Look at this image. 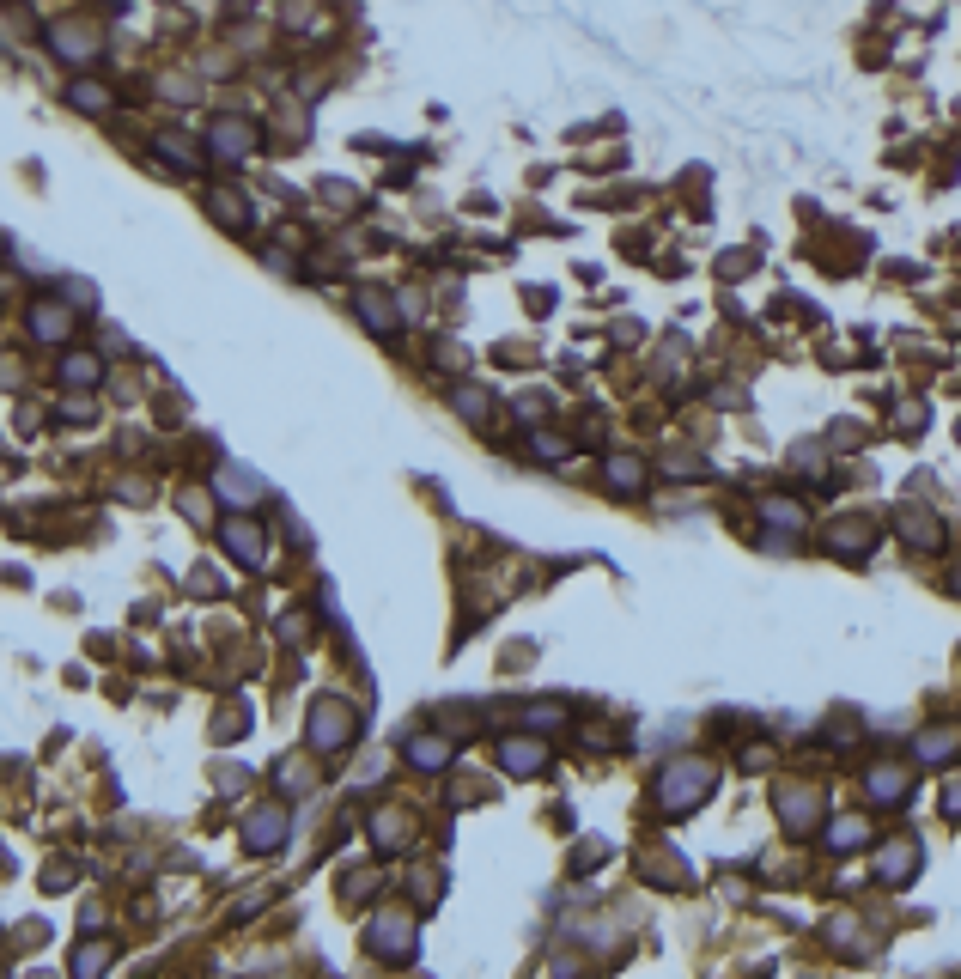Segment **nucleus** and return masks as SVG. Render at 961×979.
<instances>
[{
    "instance_id": "nucleus-1",
    "label": "nucleus",
    "mask_w": 961,
    "mask_h": 979,
    "mask_svg": "<svg viewBox=\"0 0 961 979\" xmlns=\"http://www.w3.org/2000/svg\"><path fill=\"white\" fill-rule=\"evenodd\" d=\"M706 785H712V767L706 761H676L670 773H663V809H670V815L694 809L706 797Z\"/></svg>"
},
{
    "instance_id": "nucleus-2",
    "label": "nucleus",
    "mask_w": 961,
    "mask_h": 979,
    "mask_svg": "<svg viewBox=\"0 0 961 979\" xmlns=\"http://www.w3.org/2000/svg\"><path fill=\"white\" fill-rule=\"evenodd\" d=\"M256 140H262V134H256L250 122H238V116L213 128V146H219V159H250V153H256Z\"/></svg>"
},
{
    "instance_id": "nucleus-3",
    "label": "nucleus",
    "mask_w": 961,
    "mask_h": 979,
    "mask_svg": "<svg viewBox=\"0 0 961 979\" xmlns=\"http://www.w3.org/2000/svg\"><path fill=\"white\" fill-rule=\"evenodd\" d=\"M311 730H317V748H341L347 736H353V712L347 706H317V718H311Z\"/></svg>"
},
{
    "instance_id": "nucleus-4",
    "label": "nucleus",
    "mask_w": 961,
    "mask_h": 979,
    "mask_svg": "<svg viewBox=\"0 0 961 979\" xmlns=\"http://www.w3.org/2000/svg\"><path fill=\"white\" fill-rule=\"evenodd\" d=\"M226 548H232L238 566H262V530H256V523L232 517V523H226Z\"/></svg>"
},
{
    "instance_id": "nucleus-5",
    "label": "nucleus",
    "mask_w": 961,
    "mask_h": 979,
    "mask_svg": "<svg viewBox=\"0 0 961 979\" xmlns=\"http://www.w3.org/2000/svg\"><path fill=\"white\" fill-rule=\"evenodd\" d=\"M961 748V730H949V724H931L925 736H919V761H949Z\"/></svg>"
},
{
    "instance_id": "nucleus-6",
    "label": "nucleus",
    "mask_w": 961,
    "mask_h": 979,
    "mask_svg": "<svg viewBox=\"0 0 961 979\" xmlns=\"http://www.w3.org/2000/svg\"><path fill=\"white\" fill-rule=\"evenodd\" d=\"M372 943H378L384 955H396V961H402V955H408V919H402V913H384V919H378V931H372Z\"/></svg>"
},
{
    "instance_id": "nucleus-7",
    "label": "nucleus",
    "mask_w": 961,
    "mask_h": 979,
    "mask_svg": "<svg viewBox=\"0 0 961 979\" xmlns=\"http://www.w3.org/2000/svg\"><path fill=\"white\" fill-rule=\"evenodd\" d=\"M219 493H226L232 505H256V499H262V481L244 475V469H219Z\"/></svg>"
},
{
    "instance_id": "nucleus-8",
    "label": "nucleus",
    "mask_w": 961,
    "mask_h": 979,
    "mask_svg": "<svg viewBox=\"0 0 961 979\" xmlns=\"http://www.w3.org/2000/svg\"><path fill=\"white\" fill-rule=\"evenodd\" d=\"M499 761H505L511 773H536V767L548 761V748H542V742H505V748H499Z\"/></svg>"
},
{
    "instance_id": "nucleus-9",
    "label": "nucleus",
    "mask_w": 961,
    "mask_h": 979,
    "mask_svg": "<svg viewBox=\"0 0 961 979\" xmlns=\"http://www.w3.org/2000/svg\"><path fill=\"white\" fill-rule=\"evenodd\" d=\"M870 797L876 803H901L907 797V773L901 767H870Z\"/></svg>"
},
{
    "instance_id": "nucleus-10",
    "label": "nucleus",
    "mask_w": 961,
    "mask_h": 979,
    "mask_svg": "<svg viewBox=\"0 0 961 979\" xmlns=\"http://www.w3.org/2000/svg\"><path fill=\"white\" fill-rule=\"evenodd\" d=\"M280 834H286V815H280V809H262V815L250 821V852H268V846H280Z\"/></svg>"
},
{
    "instance_id": "nucleus-11",
    "label": "nucleus",
    "mask_w": 961,
    "mask_h": 979,
    "mask_svg": "<svg viewBox=\"0 0 961 979\" xmlns=\"http://www.w3.org/2000/svg\"><path fill=\"white\" fill-rule=\"evenodd\" d=\"M834 554H846V560L858 554L864 560L870 554V523H834Z\"/></svg>"
},
{
    "instance_id": "nucleus-12",
    "label": "nucleus",
    "mask_w": 961,
    "mask_h": 979,
    "mask_svg": "<svg viewBox=\"0 0 961 979\" xmlns=\"http://www.w3.org/2000/svg\"><path fill=\"white\" fill-rule=\"evenodd\" d=\"M901 530L919 536V548H937V542H943V523H937L931 511H901Z\"/></svg>"
},
{
    "instance_id": "nucleus-13",
    "label": "nucleus",
    "mask_w": 961,
    "mask_h": 979,
    "mask_svg": "<svg viewBox=\"0 0 961 979\" xmlns=\"http://www.w3.org/2000/svg\"><path fill=\"white\" fill-rule=\"evenodd\" d=\"M61 378H67L73 390H92V384H98V359H92V353H67V359H61Z\"/></svg>"
},
{
    "instance_id": "nucleus-14",
    "label": "nucleus",
    "mask_w": 961,
    "mask_h": 979,
    "mask_svg": "<svg viewBox=\"0 0 961 979\" xmlns=\"http://www.w3.org/2000/svg\"><path fill=\"white\" fill-rule=\"evenodd\" d=\"M55 49H67V61H86V55L98 49V37L80 31V25H55Z\"/></svg>"
},
{
    "instance_id": "nucleus-15",
    "label": "nucleus",
    "mask_w": 961,
    "mask_h": 979,
    "mask_svg": "<svg viewBox=\"0 0 961 979\" xmlns=\"http://www.w3.org/2000/svg\"><path fill=\"white\" fill-rule=\"evenodd\" d=\"M359 317H365V323H372L378 335H396V329H402V323H396V311L384 305V298H378V292H365V298H359Z\"/></svg>"
},
{
    "instance_id": "nucleus-16",
    "label": "nucleus",
    "mask_w": 961,
    "mask_h": 979,
    "mask_svg": "<svg viewBox=\"0 0 961 979\" xmlns=\"http://www.w3.org/2000/svg\"><path fill=\"white\" fill-rule=\"evenodd\" d=\"M609 481H615L621 493H639V487H645V463H639V457H609Z\"/></svg>"
},
{
    "instance_id": "nucleus-17",
    "label": "nucleus",
    "mask_w": 961,
    "mask_h": 979,
    "mask_svg": "<svg viewBox=\"0 0 961 979\" xmlns=\"http://www.w3.org/2000/svg\"><path fill=\"white\" fill-rule=\"evenodd\" d=\"M913 864H919V852H913L907 840H895L889 852H882V882H901V876H907Z\"/></svg>"
},
{
    "instance_id": "nucleus-18",
    "label": "nucleus",
    "mask_w": 961,
    "mask_h": 979,
    "mask_svg": "<svg viewBox=\"0 0 961 979\" xmlns=\"http://www.w3.org/2000/svg\"><path fill=\"white\" fill-rule=\"evenodd\" d=\"M870 840V821H858V815H846V821H834V852H852V846H864Z\"/></svg>"
},
{
    "instance_id": "nucleus-19",
    "label": "nucleus",
    "mask_w": 961,
    "mask_h": 979,
    "mask_svg": "<svg viewBox=\"0 0 961 979\" xmlns=\"http://www.w3.org/2000/svg\"><path fill=\"white\" fill-rule=\"evenodd\" d=\"M73 104L98 116V110H110L116 98H110V86H98V80H73Z\"/></svg>"
},
{
    "instance_id": "nucleus-20",
    "label": "nucleus",
    "mask_w": 961,
    "mask_h": 979,
    "mask_svg": "<svg viewBox=\"0 0 961 979\" xmlns=\"http://www.w3.org/2000/svg\"><path fill=\"white\" fill-rule=\"evenodd\" d=\"M159 146H165V159H171V165H177V171H201V153H195V146H189V140H183V134H165V140H159Z\"/></svg>"
},
{
    "instance_id": "nucleus-21",
    "label": "nucleus",
    "mask_w": 961,
    "mask_h": 979,
    "mask_svg": "<svg viewBox=\"0 0 961 979\" xmlns=\"http://www.w3.org/2000/svg\"><path fill=\"white\" fill-rule=\"evenodd\" d=\"M408 761H414V767H445V761H451V742H432V736H426V742L408 748Z\"/></svg>"
},
{
    "instance_id": "nucleus-22",
    "label": "nucleus",
    "mask_w": 961,
    "mask_h": 979,
    "mask_svg": "<svg viewBox=\"0 0 961 979\" xmlns=\"http://www.w3.org/2000/svg\"><path fill=\"white\" fill-rule=\"evenodd\" d=\"M104 961H110V943H92V949H80V955H73V973H80V979H92Z\"/></svg>"
},
{
    "instance_id": "nucleus-23",
    "label": "nucleus",
    "mask_w": 961,
    "mask_h": 979,
    "mask_svg": "<svg viewBox=\"0 0 961 979\" xmlns=\"http://www.w3.org/2000/svg\"><path fill=\"white\" fill-rule=\"evenodd\" d=\"M31 329H37V335H49V341H61V329H67V317H61L55 305H43V311L31 317Z\"/></svg>"
},
{
    "instance_id": "nucleus-24",
    "label": "nucleus",
    "mask_w": 961,
    "mask_h": 979,
    "mask_svg": "<svg viewBox=\"0 0 961 979\" xmlns=\"http://www.w3.org/2000/svg\"><path fill=\"white\" fill-rule=\"evenodd\" d=\"M536 457H542V463H560V457H566V444H560L554 432H536Z\"/></svg>"
},
{
    "instance_id": "nucleus-25",
    "label": "nucleus",
    "mask_w": 961,
    "mask_h": 979,
    "mask_svg": "<svg viewBox=\"0 0 961 979\" xmlns=\"http://www.w3.org/2000/svg\"><path fill=\"white\" fill-rule=\"evenodd\" d=\"M767 517H773V523H803V511L785 505V499H767Z\"/></svg>"
},
{
    "instance_id": "nucleus-26",
    "label": "nucleus",
    "mask_w": 961,
    "mask_h": 979,
    "mask_svg": "<svg viewBox=\"0 0 961 979\" xmlns=\"http://www.w3.org/2000/svg\"><path fill=\"white\" fill-rule=\"evenodd\" d=\"M219 219H232V225H244V207H238V195H219Z\"/></svg>"
},
{
    "instance_id": "nucleus-27",
    "label": "nucleus",
    "mask_w": 961,
    "mask_h": 979,
    "mask_svg": "<svg viewBox=\"0 0 961 979\" xmlns=\"http://www.w3.org/2000/svg\"><path fill=\"white\" fill-rule=\"evenodd\" d=\"M943 809H949V815H955V821H961V779H955V785H949V791H943Z\"/></svg>"
}]
</instances>
